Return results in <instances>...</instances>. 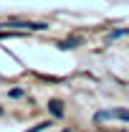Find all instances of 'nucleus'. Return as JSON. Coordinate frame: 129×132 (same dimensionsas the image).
Listing matches in <instances>:
<instances>
[{
    "mask_svg": "<svg viewBox=\"0 0 129 132\" xmlns=\"http://www.w3.org/2000/svg\"><path fill=\"white\" fill-rule=\"evenodd\" d=\"M5 28H28V31H46V23H31V20H5Z\"/></svg>",
    "mask_w": 129,
    "mask_h": 132,
    "instance_id": "f257e3e1",
    "label": "nucleus"
},
{
    "mask_svg": "<svg viewBox=\"0 0 129 132\" xmlns=\"http://www.w3.org/2000/svg\"><path fill=\"white\" fill-rule=\"evenodd\" d=\"M96 119L101 122V119H127L129 122V112L127 109H114V112H99Z\"/></svg>",
    "mask_w": 129,
    "mask_h": 132,
    "instance_id": "f03ea898",
    "label": "nucleus"
},
{
    "mask_svg": "<svg viewBox=\"0 0 129 132\" xmlns=\"http://www.w3.org/2000/svg\"><path fill=\"white\" fill-rule=\"evenodd\" d=\"M48 109H51V112H53L56 117H61V114H63V102L53 99V102H48Z\"/></svg>",
    "mask_w": 129,
    "mask_h": 132,
    "instance_id": "7ed1b4c3",
    "label": "nucleus"
},
{
    "mask_svg": "<svg viewBox=\"0 0 129 132\" xmlns=\"http://www.w3.org/2000/svg\"><path fill=\"white\" fill-rule=\"evenodd\" d=\"M46 127H51V122H41L38 127H33V130H28V132H41V130H46Z\"/></svg>",
    "mask_w": 129,
    "mask_h": 132,
    "instance_id": "20e7f679",
    "label": "nucleus"
},
{
    "mask_svg": "<svg viewBox=\"0 0 129 132\" xmlns=\"http://www.w3.org/2000/svg\"><path fill=\"white\" fill-rule=\"evenodd\" d=\"M0 114H3V109H0Z\"/></svg>",
    "mask_w": 129,
    "mask_h": 132,
    "instance_id": "39448f33",
    "label": "nucleus"
}]
</instances>
